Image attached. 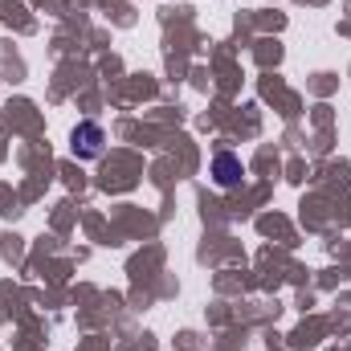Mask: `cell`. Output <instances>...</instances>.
<instances>
[{"mask_svg": "<svg viewBox=\"0 0 351 351\" xmlns=\"http://www.w3.org/2000/svg\"><path fill=\"white\" fill-rule=\"evenodd\" d=\"M102 127L98 123H78L74 127V135H70V147H74V156L78 160H98L102 156Z\"/></svg>", "mask_w": 351, "mask_h": 351, "instance_id": "1", "label": "cell"}, {"mask_svg": "<svg viewBox=\"0 0 351 351\" xmlns=\"http://www.w3.org/2000/svg\"><path fill=\"white\" fill-rule=\"evenodd\" d=\"M213 180H217V188H237V184L245 180L241 160H237L233 152H217V156H213Z\"/></svg>", "mask_w": 351, "mask_h": 351, "instance_id": "2", "label": "cell"}]
</instances>
